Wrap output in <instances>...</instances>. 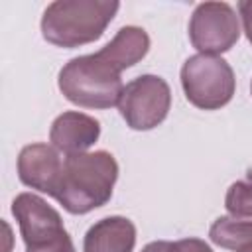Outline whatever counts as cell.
Masks as SVG:
<instances>
[{
	"label": "cell",
	"instance_id": "6da1fadb",
	"mask_svg": "<svg viewBox=\"0 0 252 252\" xmlns=\"http://www.w3.org/2000/svg\"><path fill=\"white\" fill-rule=\"evenodd\" d=\"M118 179V163L112 154L85 152L63 158V171L55 191V201L71 215H87L112 197Z\"/></svg>",
	"mask_w": 252,
	"mask_h": 252
},
{
	"label": "cell",
	"instance_id": "7a4b0ae2",
	"mask_svg": "<svg viewBox=\"0 0 252 252\" xmlns=\"http://www.w3.org/2000/svg\"><path fill=\"white\" fill-rule=\"evenodd\" d=\"M116 0H55L41 16V35L57 47H79L96 41L116 16Z\"/></svg>",
	"mask_w": 252,
	"mask_h": 252
},
{
	"label": "cell",
	"instance_id": "3957f363",
	"mask_svg": "<svg viewBox=\"0 0 252 252\" xmlns=\"http://www.w3.org/2000/svg\"><path fill=\"white\" fill-rule=\"evenodd\" d=\"M63 96L83 108H110L118 106L124 85L120 71H116L98 53L73 57L63 65L57 79Z\"/></svg>",
	"mask_w": 252,
	"mask_h": 252
},
{
	"label": "cell",
	"instance_id": "277c9868",
	"mask_svg": "<svg viewBox=\"0 0 252 252\" xmlns=\"http://www.w3.org/2000/svg\"><path fill=\"white\" fill-rule=\"evenodd\" d=\"M26 252H75L61 215L33 193H20L12 201Z\"/></svg>",
	"mask_w": 252,
	"mask_h": 252
},
{
	"label": "cell",
	"instance_id": "5b68a950",
	"mask_svg": "<svg viewBox=\"0 0 252 252\" xmlns=\"http://www.w3.org/2000/svg\"><path fill=\"white\" fill-rule=\"evenodd\" d=\"M185 98L201 110H219L232 100L236 79L232 67L219 55H191L181 67Z\"/></svg>",
	"mask_w": 252,
	"mask_h": 252
},
{
	"label": "cell",
	"instance_id": "8992f818",
	"mask_svg": "<svg viewBox=\"0 0 252 252\" xmlns=\"http://www.w3.org/2000/svg\"><path fill=\"white\" fill-rule=\"evenodd\" d=\"M171 91L165 79L158 75H140L132 79L120 96L118 110L132 130H152L159 126L169 112Z\"/></svg>",
	"mask_w": 252,
	"mask_h": 252
},
{
	"label": "cell",
	"instance_id": "52a82bcc",
	"mask_svg": "<svg viewBox=\"0 0 252 252\" xmlns=\"http://www.w3.org/2000/svg\"><path fill=\"white\" fill-rule=\"evenodd\" d=\"M240 37V20L226 2H201L189 20V39L203 55H220Z\"/></svg>",
	"mask_w": 252,
	"mask_h": 252
},
{
	"label": "cell",
	"instance_id": "ba28073f",
	"mask_svg": "<svg viewBox=\"0 0 252 252\" xmlns=\"http://www.w3.org/2000/svg\"><path fill=\"white\" fill-rule=\"evenodd\" d=\"M63 171L59 152L49 144H28L18 156V177L24 185L55 197Z\"/></svg>",
	"mask_w": 252,
	"mask_h": 252
},
{
	"label": "cell",
	"instance_id": "9c48e42d",
	"mask_svg": "<svg viewBox=\"0 0 252 252\" xmlns=\"http://www.w3.org/2000/svg\"><path fill=\"white\" fill-rule=\"evenodd\" d=\"M100 136V124L93 116L77 110L59 114L49 130V142L65 156L85 154Z\"/></svg>",
	"mask_w": 252,
	"mask_h": 252
},
{
	"label": "cell",
	"instance_id": "30bf717a",
	"mask_svg": "<svg viewBox=\"0 0 252 252\" xmlns=\"http://www.w3.org/2000/svg\"><path fill=\"white\" fill-rule=\"evenodd\" d=\"M136 226L130 219L114 215L96 220L85 234L83 252H132Z\"/></svg>",
	"mask_w": 252,
	"mask_h": 252
},
{
	"label": "cell",
	"instance_id": "8fae6325",
	"mask_svg": "<svg viewBox=\"0 0 252 252\" xmlns=\"http://www.w3.org/2000/svg\"><path fill=\"white\" fill-rule=\"evenodd\" d=\"M150 51V35L144 28L124 26L116 32V35L96 53L108 61L116 71H124L142 61Z\"/></svg>",
	"mask_w": 252,
	"mask_h": 252
},
{
	"label": "cell",
	"instance_id": "7c38bea8",
	"mask_svg": "<svg viewBox=\"0 0 252 252\" xmlns=\"http://www.w3.org/2000/svg\"><path fill=\"white\" fill-rule=\"evenodd\" d=\"M209 236L217 246L238 252L248 242H252V220H242L234 217H219L211 224Z\"/></svg>",
	"mask_w": 252,
	"mask_h": 252
},
{
	"label": "cell",
	"instance_id": "4fadbf2b",
	"mask_svg": "<svg viewBox=\"0 0 252 252\" xmlns=\"http://www.w3.org/2000/svg\"><path fill=\"white\" fill-rule=\"evenodd\" d=\"M224 207L234 219H252V179L232 183L226 191Z\"/></svg>",
	"mask_w": 252,
	"mask_h": 252
},
{
	"label": "cell",
	"instance_id": "5bb4252c",
	"mask_svg": "<svg viewBox=\"0 0 252 252\" xmlns=\"http://www.w3.org/2000/svg\"><path fill=\"white\" fill-rule=\"evenodd\" d=\"M173 252H213V250L201 238H183L173 242Z\"/></svg>",
	"mask_w": 252,
	"mask_h": 252
},
{
	"label": "cell",
	"instance_id": "9a60e30c",
	"mask_svg": "<svg viewBox=\"0 0 252 252\" xmlns=\"http://www.w3.org/2000/svg\"><path fill=\"white\" fill-rule=\"evenodd\" d=\"M238 14H240V20H242L244 33H246L248 41L252 43V0L238 2Z\"/></svg>",
	"mask_w": 252,
	"mask_h": 252
},
{
	"label": "cell",
	"instance_id": "2e32d148",
	"mask_svg": "<svg viewBox=\"0 0 252 252\" xmlns=\"http://www.w3.org/2000/svg\"><path fill=\"white\" fill-rule=\"evenodd\" d=\"M142 252H173V242L167 240H154L142 248Z\"/></svg>",
	"mask_w": 252,
	"mask_h": 252
},
{
	"label": "cell",
	"instance_id": "e0dca14e",
	"mask_svg": "<svg viewBox=\"0 0 252 252\" xmlns=\"http://www.w3.org/2000/svg\"><path fill=\"white\" fill-rule=\"evenodd\" d=\"M238 252H252V242H248V244H246L244 248H240Z\"/></svg>",
	"mask_w": 252,
	"mask_h": 252
},
{
	"label": "cell",
	"instance_id": "ac0fdd59",
	"mask_svg": "<svg viewBox=\"0 0 252 252\" xmlns=\"http://www.w3.org/2000/svg\"><path fill=\"white\" fill-rule=\"evenodd\" d=\"M250 91H252V83H250Z\"/></svg>",
	"mask_w": 252,
	"mask_h": 252
}]
</instances>
